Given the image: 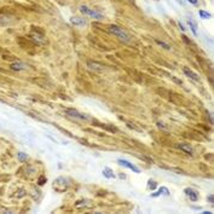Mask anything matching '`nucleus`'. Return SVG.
<instances>
[{
	"mask_svg": "<svg viewBox=\"0 0 214 214\" xmlns=\"http://www.w3.org/2000/svg\"><path fill=\"white\" fill-rule=\"evenodd\" d=\"M80 11H81L82 13L87 15V16L93 17V18H97V20H103V15H102L101 12H98L97 10H92V9H90V7L85 6V5H81V6H80Z\"/></svg>",
	"mask_w": 214,
	"mask_h": 214,
	"instance_id": "3",
	"label": "nucleus"
},
{
	"mask_svg": "<svg viewBox=\"0 0 214 214\" xmlns=\"http://www.w3.org/2000/svg\"><path fill=\"white\" fill-rule=\"evenodd\" d=\"M103 174L107 177V178H115V174H114V172L108 167V168H104V171H103Z\"/></svg>",
	"mask_w": 214,
	"mask_h": 214,
	"instance_id": "14",
	"label": "nucleus"
},
{
	"mask_svg": "<svg viewBox=\"0 0 214 214\" xmlns=\"http://www.w3.org/2000/svg\"><path fill=\"white\" fill-rule=\"evenodd\" d=\"M179 27L181 28V30H185V26H183V23H181V22H179Z\"/></svg>",
	"mask_w": 214,
	"mask_h": 214,
	"instance_id": "21",
	"label": "nucleus"
},
{
	"mask_svg": "<svg viewBox=\"0 0 214 214\" xmlns=\"http://www.w3.org/2000/svg\"><path fill=\"white\" fill-rule=\"evenodd\" d=\"M70 22L74 26H77V27H85L87 24V20H85L82 17H71Z\"/></svg>",
	"mask_w": 214,
	"mask_h": 214,
	"instance_id": "7",
	"label": "nucleus"
},
{
	"mask_svg": "<svg viewBox=\"0 0 214 214\" xmlns=\"http://www.w3.org/2000/svg\"><path fill=\"white\" fill-rule=\"evenodd\" d=\"M198 15H200V17H202V18H206V20H209V18L212 17V15H211L209 12H207V11H203V10H200Z\"/></svg>",
	"mask_w": 214,
	"mask_h": 214,
	"instance_id": "15",
	"label": "nucleus"
},
{
	"mask_svg": "<svg viewBox=\"0 0 214 214\" xmlns=\"http://www.w3.org/2000/svg\"><path fill=\"white\" fill-rule=\"evenodd\" d=\"M159 195H166V196H168V195H169V190H168L167 187L162 186V187H160V191H159V192L152 194V196H159Z\"/></svg>",
	"mask_w": 214,
	"mask_h": 214,
	"instance_id": "13",
	"label": "nucleus"
},
{
	"mask_svg": "<svg viewBox=\"0 0 214 214\" xmlns=\"http://www.w3.org/2000/svg\"><path fill=\"white\" fill-rule=\"evenodd\" d=\"M0 51H1V48H0Z\"/></svg>",
	"mask_w": 214,
	"mask_h": 214,
	"instance_id": "24",
	"label": "nucleus"
},
{
	"mask_svg": "<svg viewBox=\"0 0 214 214\" xmlns=\"http://www.w3.org/2000/svg\"><path fill=\"white\" fill-rule=\"evenodd\" d=\"M18 159H20L21 161H24V160L27 159V155H26L24 152H21V154H18Z\"/></svg>",
	"mask_w": 214,
	"mask_h": 214,
	"instance_id": "18",
	"label": "nucleus"
},
{
	"mask_svg": "<svg viewBox=\"0 0 214 214\" xmlns=\"http://www.w3.org/2000/svg\"><path fill=\"white\" fill-rule=\"evenodd\" d=\"M109 32L112 33L117 39H120V40H121L122 42H125V44H130V42H131V35H130L125 29H122V28L119 27V26H115V24L110 26V27H109Z\"/></svg>",
	"mask_w": 214,
	"mask_h": 214,
	"instance_id": "1",
	"label": "nucleus"
},
{
	"mask_svg": "<svg viewBox=\"0 0 214 214\" xmlns=\"http://www.w3.org/2000/svg\"><path fill=\"white\" fill-rule=\"evenodd\" d=\"M26 68H27V66L23 64V63H13V64H11V69L12 70H23Z\"/></svg>",
	"mask_w": 214,
	"mask_h": 214,
	"instance_id": "12",
	"label": "nucleus"
},
{
	"mask_svg": "<svg viewBox=\"0 0 214 214\" xmlns=\"http://www.w3.org/2000/svg\"><path fill=\"white\" fill-rule=\"evenodd\" d=\"M208 200L212 202V201H213V196H209V197H208Z\"/></svg>",
	"mask_w": 214,
	"mask_h": 214,
	"instance_id": "22",
	"label": "nucleus"
},
{
	"mask_svg": "<svg viewBox=\"0 0 214 214\" xmlns=\"http://www.w3.org/2000/svg\"><path fill=\"white\" fill-rule=\"evenodd\" d=\"M87 66H88V68L92 69V70H103V69L105 68L104 66H102V64H99V63H93V62H90Z\"/></svg>",
	"mask_w": 214,
	"mask_h": 214,
	"instance_id": "11",
	"label": "nucleus"
},
{
	"mask_svg": "<svg viewBox=\"0 0 214 214\" xmlns=\"http://www.w3.org/2000/svg\"><path fill=\"white\" fill-rule=\"evenodd\" d=\"M66 112H67V115L71 117V119H76V120H82V121H87L88 120V116H86V115H84V114H81V112H79L77 110H75V109H67L66 110Z\"/></svg>",
	"mask_w": 214,
	"mask_h": 214,
	"instance_id": "4",
	"label": "nucleus"
},
{
	"mask_svg": "<svg viewBox=\"0 0 214 214\" xmlns=\"http://www.w3.org/2000/svg\"><path fill=\"white\" fill-rule=\"evenodd\" d=\"M187 24H189L191 32L194 33V35H197V24H196V22H194L191 18H187Z\"/></svg>",
	"mask_w": 214,
	"mask_h": 214,
	"instance_id": "10",
	"label": "nucleus"
},
{
	"mask_svg": "<svg viewBox=\"0 0 214 214\" xmlns=\"http://www.w3.org/2000/svg\"><path fill=\"white\" fill-rule=\"evenodd\" d=\"M177 1H178L179 4H184V2H183V0H177Z\"/></svg>",
	"mask_w": 214,
	"mask_h": 214,
	"instance_id": "23",
	"label": "nucleus"
},
{
	"mask_svg": "<svg viewBox=\"0 0 214 214\" xmlns=\"http://www.w3.org/2000/svg\"><path fill=\"white\" fill-rule=\"evenodd\" d=\"M117 162H119V165L122 166V167H127V168H130L131 171H133V172H136V173H141V168H138L137 166H134V165L131 163L130 161H126V160H119Z\"/></svg>",
	"mask_w": 214,
	"mask_h": 214,
	"instance_id": "5",
	"label": "nucleus"
},
{
	"mask_svg": "<svg viewBox=\"0 0 214 214\" xmlns=\"http://www.w3.org/2000/svg\"><path fill=\"white\" fill-rule=\"evenodd\" d=\"M68 186H69L68 180L62 178V177L56 179V180L53 181V189H55L56 191H58V192H64V191L68 189Z\"/></svg>",
	"mask_w": 214,
	"mask_h": 214,
	"instance_id": "2",
	"label": "nucleus"
},
{
	"mask_svg": "<svg viewBox=\"0 0 214 214\" xmlns=\"http://www.w3.org/2000/svg\"><path fill=\"white\" fill-rule=\"evenodd\" d=\"M178 148L180 149V150H183L184 152L189 154V155H192V154H194V150H192V148H191L190 145H187V144H179Z\"/></svg>",
	"mask_w": 214,
	"mask_h": 214,
	"instance_id": "9",
	"label": "nucleus"
},
{
	"mask_svg": "<svg viewBox=\"0 0 214 214\" xmlns=\"http://www.w3.org/2000/svg\"><path fill=\"white\" fill-rule=\"evenodd\" d=\"M186 1H189V2L192 4V5H197V4H198V0H186Z\"/></svg>",
	"mask_w": 214,
	"mask_h": 214,
	"instance_id": "20",
	"label": "nucleus"
},
{
	"mask_svg": "<svg viewBox=\"0 0 214 214\" xmlns=\"http://www.w3.org/2000/svg\"><path fill=\"white\" fill-rule=\"evenodd\" d=\"M184 74L186 75V76H189L190 79H194L195 81H198L200 80V77H198V75L196 74V73H194V71H191L189 68H184Z\"/></svg>",
	"mask_w": 214,
	"mask_h": 214,
	"instance_id": "8",
	"label": "nucleus"
},
{
	"mask_svg": "<svg viewBox=\"0 0 214 214\" xmlns=\"http://www.w3.org/2000/svg\"><path fill=\"white\" fill-rule=\"evenodd\" d=\"M183 41H185L187 45H191V44H192V42L189 40V37H187V36H184V35H183Z\"/></svg>",
	"mask_w": 214,
	"mask_h": 214,
	"instance_id": "19",
	"label": "nucleus"
},
{
	"mask_svg": "<svg viewBox=\"0 0 214 214\" xmlns=\"http://www.w3.org/2000/svg\"><path fill=\"white\" fill-rule=\"evenodd\" d=\"M185 194H186V196L190 198V201H192V202H196V201L198 200V194H197V191L194 190V189L186 187V189H185Z\"/></svg>",
	"mask_w": 214,
	"mask_h": 214,
	"instance_id": "6",
	"label": "nucleus"
},
{
	"mask_svg": "<svg viewBox=\"0 0 214 214\" xmlns=\"http://www.w3.org/2000/svg\"><path fill=\"white\" fill-rule=\"evenodd\" d=\"M156 181H154L152 179H150L149 180V185H148V189H150V190H155L156 189Z\"/></svg>",
	"mask_w": 214,
	"mask_h": 214,
	"instance_id": "16",
	"label": "nucleus"
},
{
	"mask_svg": "<svg viewBox=\"0 0 214 214\" xmlns=\"http://www.w3.org/2000/svg\"><path fill=\"white\" fill-rule=\"evenodd\" d=\"M157 44H159V45H161V46H163V47H166L167 50H169V48H171V47H169V45H167L166 42H162V41H160V40H157Z\"/></svg>",
	"mask_w": 214,
	"mask_h": 214,
	"instance_id": "17",
	"label": "nucleus"
}]
</instances>
